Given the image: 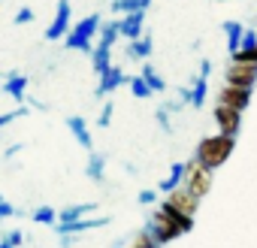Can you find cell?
Returning a JSON list of instances; mask_svg holds the SVG:
<instances>
[{"mask_svg": "<svg viewBox=\"0 0 257 248\" xmlns=\"http://www.w3.org/2000/svg\"><path fill=\"white\" fill-rule=\"evenodd\" d=\"M127 88H131V94H134L137 100H149V97L155 94V91L146 85V79H143V76H131V79H127Z\"/></svg>", "mask_w": 257, "mask_h": 248, "instance_id": "26", "label": "cell"}, {"mask_svg": "<svg viewBox=\"0 0 257 248\" xmlns=\"http://www.w3.org/2000/svg\"><path fill=\"white\" fill-rule=\"evenodd\" d=\"M152 0H112V13L118 16H127V13H137V10H146L149 13Z\"/></svg>", "mask_w": 257, "mask_h": 248, "instance_id": "25", "label": "cell"}, {"mask_svg": "<svg viewBox=\"0 0 257 248\" xmlns=\"http://www.w3.org/2000/svg\"><path fill=\"white\" fill-rule=\"evenodd\" d=\"M0 239H7L13 248H22V242H25V233H22V230H10V233H4Z\"/></svg>", "mask_w": 257, "mask_h": 248, "instance_id": "36", "label": "cell"}, {"mask_svg": "<svg viewBox=\"0 0 257 248\" xmlns=\"http://www.w3.org/2000/svg\"><path fill=\"white\" fill-rule=\"evenodd\" d=\"M28 103H31L34 109H40V112H49V106H46V103H40V100H28Z\"/></svg>", "mask_w": 257, "mask_h": 248, "instance_id": "40", "label": "cell"}, {"mask_svg": "<svg viewBox=\"0 0 257 248\" xmlns=\"http://www.w3.org/2000/svg\"><path fill=\"white\" fill-rule=\"evenodd\" d=\"M155 121H158V128H161L164 134H170V131H173V124H170V112H167V106H158V112H155Z\"/></svg>", "mask_w": 257, "mask_h": 248, "instance_id": "31", "label": "cell"}, {"mask_svg": "<svg viewBox=\"0 0 257 248\" xmlns=\"http://www.w3.org/2000/svg\"><path fill=\"white\" fill-rule=\"evenodd\" d=\"M152 49H155V37L146 31L140 40L127 43V49H124V58H131V61H137V64H146V61L152 58Z\"/></svg>", "mask_w": 257, "mask_h": 248, "instance_id": "13", "label": "cell"}, {"mask_svg": "<svg viewBox=\"0 0 257 248\" xmlns=\"http://www.w3.org/2000/svg\"><path fill=\"white\" fill-rule=\"evenodd\" d=\"M206 94H209V79L197 73V76H194V85H191V106L200 109V106L206 103Z\"/></svg>", "mask_w": 257, "mask_h": 248, "instance_id": "23", "label": "cell"}, {"mask_svg": "<svg viewBox=\"0 0 257 248\" xmlns=\"http://www.w3.org/2000/svg\"><path fill=\"white\" fill-rule=\"evenodd\" d=\"M100 25H103L100 13H91V16H85L82 22H76V25L70 28V34L64 37V46H67L70 52H85V55H91V52H94L91 40L100 34Z\"/></svg>", "mask_w": 257, "mask_h": 248, "instance_id": "2", "label": "cell"}, {"mask_svg": "<svg viewBox=\"0 0 257 248\" xmlns=\"http://www.w3.org/2000/svg\"><path fill=\"white\" fill-rule=\"evenodd\" d=\"M109 221L112 218H106V215H100V218H82V221H70V224H55L52 230L58 233V236H82V233H88V230H94V227H109Z\"/></svg>", "mask_w": 257, "mask_h": 248, "instance_id": "10", "label": "cell"}, {"mask_svg": "<svg viewBox=\"0 0 257 248\" xmlns=\"http://www.w3.org/2000/svg\"><path fill=\"white\" fill-rule=\"evenodd\" d=\"M85 176H88L91 182L103 185V182H106V155L91 152V155H88V164H85Z\"/></svg>", "mask_w": 257, "mask_h": 248, "instance_id": "17", "label": "cell"}, {"mask_svg": "<svg viewBox=\"0 0 257 248\" xmlns=\"http://www.w3.org/2000/svg\"><path fill=\"white\" fill-rule=\"evenodd\" d=\"M200 76H206V79L212 76V61L209 58H200Z\"/></svg>", "mask_w": 257, "mask_h": 248, "instance_id": "39", "label": "cell"}, {"mask_svg": "<svg viewBox=\"0 0 257 248\" xmlns=\"http://www.w3.org/2000/svg\"><path fill=\"white\" fill-rule=\"evenodd\" d=\"M4 94H10L19 106H28V76L19 70H10L4 82Z\"/></svg>", "mask_w": 257, "mask_h": 248, "instance_id": "12", "label": "cell"}, {"mask_svg": "<svg viewBox=\"0 0 257 248\" xmlns=\"http://www.w3.org/2000/svg\"><path fill=\"white\" fill-rule=\"evenodd\" d=\"M182 182H185V164H182V161H176V164L170 167V176L158 182V191H161V194H170V191L182 188Z\"/></svg>", "mask_w": 257, "mask_h": 248, "instance_id": "19", "label": "cell"}, {"mask_svg": "<svg viewBox=\"0 0 257 248\" xmlns=\"http://www.w3.org/2000/svg\"><path fill=\"white\" fill-rule=\"evenodd\" d=\"M13 215H19V209H16L4 194H0V221H4V218H13Z\"/></svg>", "mask_w": 257, "mask_h": 248, "instance_id": "33", "label": "cell"}, {"mask_svg": "<svg viewBox=\"0 0 257 248\" xmlns=\"http://www.w3.org/2000/svg\"><path fill=\"white\" fill-rule=\"evenodd\" d=\"M112 115H115V103L106 100V103L100 106V115H97V128H109V124H112Z\"/></svg>", "mask_w": 257, "mask_h": 248, "instance_id": "29", "label": "cell"}, {"mask_svg": "<svg viewBox=\"0 0 257 248\" xmlns=\"http://www.w3.org/2000/svg\"><path fill=\"white\" fill-rule=\"evenodd\" d=\"M212 118H215V124H218V134L233 137V140L239 137V131H242V112H236V109H230V106H218V103H215Z\"/></svg>", "mask_w": 257, "mask_h": 248, "instance_id": "6", "label": "cell"}, {"mask_svg": "<svg viewBox=\"0 0 257 248\" xmlns=\"http://www.w3.org/2000/svg\"><path fill=\"white\" fill-rule=\"evenodd\" d=\"M230 61H242V64H257V46H254L251 52H236V55H230Z\"/></svg>", "mask_w": 257, "mask_h": 248, "instance_id": "35", "label": "cell"}, {"mask_svg": "<svg viewBox=\"0 0 257 248\" xmlns=\"http://www.w3.org/2000/svg\"><path fill=\"white\" fill-rule=\"evenodd\" d=\"M254 46H257V31H254V28H251V31L245 28V34H242V43H239V52H251Z\"/></svg>", "mask_w": 257, "mask_h": 248, "instance_id": "32", "label": "cell"}, {"mask_svg": "<svg viewBox=\"0 0 257 248\" xmlns=\"http://www.w3.org/2000/svg\"><path fill=\"white\" fill-rule=\"evenodd\" d=\"M91 212H97V203H73V206H64V209L58 212V224L82 221V218H88Z\"/></svg>", "mask_w": 257, "mask_h": 248, "instance_id": "16", "label": "cell"}, {"mask_svg": "<svg viewBox=\"0 0 257 248\" xmlns=\"http://www.w3.org/2000/svg\"><path fill=\"white\" fill-rule=\"evenodd\" d=\"M233 149H236V140H233V137L212 134V137H203V140L197 143V149H194V161H197L200 167H206V170L215 173L218 167L227 164V158L233 155Z\"/></svg>", "mask_w": 257, "mask_h": 248, "instance_id": "1", "label": "cell"}, {"mask_svg": "<svg viewBox=\"0 0 257 248\" xmlns=\"http://www.w3.org/2000/svg\"><path fill=\"white\" fill-rule=\"evenodd\" d=\"M127 79H131V76H127L118 64H112L103 76H100V82H97V88H94V97L97 100H103V97H109L115 88H121V85H127Z\"/></svg>", "mask_w": 257, "mask_h": 248, "instance_id": "9", "label": "cell"}, {"mask_svg": "<svg viewBox=\"0 0 257 248\" xmlns=\"http://www.w3.org/2000/svg\"><path fill=\"white\" fill-rule=\"evenodd\" d=\"M121 40V28H118V19L115 22H106V25H100V46H106V49H112L115 43Z\"/></svg>", "mask_w": 257, "mask_h": 248, "instance_id": "24", "label": "cell"}, {"mask_svg": "<svg viewBox=\"0 0 257 248\" xmlns=\"http://www.w3.org/2000/svg\"><path fill=\"white\" fill-rule=\"evenodd\" d=\"M167 203L170 206H176L179 212H185V215H197V209H200V200L191 194V191H185V188H176V191H170L167 194Z\"/></svg>", "mask_w": 257, "mask_h": 248, "instance_id": "15", "label": "cell"}, {"mask_svg": "<svg viewBox=\"0 0 257 248\" xmlns=\"http://www.w3.org/2000/svg\"><path fill=\"white\" fill-rule=\"evenodd\" d=\"M31 112V106H16L13 112H0V131H4V128H10V124L13 121H19V118H25Z\"/></svg>", "mask_w": 257, "mask_h": 248, "instance_id": "28", "label": "cell"}, {"mask_svg": "<svg viewBox=\"0 0 257 248\" xmlns=\"http://www.w3.org/2000/svg\"><path fill=\"white\" fill-rule=\"evenodd\" d=\"M221 31L227 34V55H236V52H239V43H242V34H245L242 22H236V19H227V22L221 25Z\"/></svg>", "mask_w": 257, "mask_h": 248, "instance_id": "18", "label": "cell"}, {"mask_svg": "<svg viewBox=\"0 0 257 248\" xmlns=\"http://www.w3.org/2000/svg\"><path fill=\"white\" fill-rule=\"evenodd\" d=\"M254 31H257V16H254Z\"/></svg>", "mask_w": 257, "mask_h": 248, "instance_id": "42", "label": "cell"}, {"mask_svg": "<svg viewBox=\"0 0 257 248\" xmlns=\"http://www.w3.org/2000/svg\"><path fill=\"white\" fill-rule=\"evenodd\" d=\"M224 85H236V88L254 91V85H257V64L227 61V67H224Z\"/></svg>", "mask_w": 257, "mask_h": 248, "instance_id": "5", "label": "cell"}, {"mask_svg": "<svg viewBox=\"0 0 257 248\" xmlns=\"http://www.w3.org/2000/svg\"><path fill=\"white\" fill-rule=\"evenodd\" d=\"M31 218H34V224H49V227L58 224V212H55L52 206H37V209L31 212Z\"/></svg>", "mask_w": 257, "mask_h": 248, "instance_id": "27", "label": "cell"}, {"mask_svg": "<svg viewBox=\"0 0 257 248\" xmlns=\"http://www.w3.org/2000/svg\"><path fill=\"white\" fill-rule=\"evenodd\" d=\"M34 16H37V13H34L31 7H22V10L16 13V19H13V22H16V25H31V22H34Z\"/></svg>", "mask_w": 257, "mask_h": 248, "instance_id": "34", "label": "cell"}, {"mask_svg": "<svg viewBox=\"0 0 257 248\" xmlns=\"http://www.w3.org/2000/svg\"><path fill=\"white\" fill-rule=\"evenodd\" d=\"M91 67H94V73H97V76H103V73L112 67V49H106V46H100V43H97V49L91 52Z\"/></svg>", "mask_w": 257, "mask_h": 248, "instance_id": "21", "label": "cell"}, {"mask_svg": "<svg viewBox=\"0 0 257 248\" xmlns=\"http://www.w3.org/2000/svg\"><path fill=\"white\" fill-rule=\"evenodd\" d=\"M70 7H73V0H58V13H55L52 25L46 28V40H49V43L64 40V37L70 34V13H73Z\"/></svg>", "mask_w": 257, "mask_h": 248, "instance_id": "8", "label": "cell"}, {"mask_svg": "<svg viewBox=\"0 0 257 248\" xmlns=\"http://www.w3.org/2000/svg\"><path fill=\"white\" fill-rule=\"evenodd\" d=\"M118 28H121V37L127 43H134L146 34V10H137V13H127L118 19Z\"/></svg>", "mask_w": 257, "mask_h": 248, "instance_id": "11", "label": "cell"}, {"mask_svg": "<svg viewBox=\"0 0 257 248\" xmlns=\"http://www.w3.org/2000/svg\"><path fill=\"white\" fill-rule=\"evenodd\" d=\"M19 152H25V143H13V146H10V149L4 152V158H7V161H13V158H16Z\"/></svg>", "mask_w": 257, "mask_h": 248, "instance_id": "38", "label": "cell"}, {"mask_svg": "<svg viewBox=\"0 0 257 248\" xmlns=\"http://www.w3.org/2000/svg\"><path fill=\"white\" fill-rule=\"evenodd\" d=\"M212 170H206V167H200L194 158H188L185 161V182H182V188L185 191H191L197 200H203L206 194H209V188H212Z\"/></svg>", "mask_w": 257, "mask_h": 248, "instance_id": "3", "label": "cell"}, {"mask_svg": "<svg viewBox=\"0 0 257 248\" xmlns=\"http://www.w3.org/2000/svg\"><path fill=\"white\" fill-rule=\"evenodd\" d=\"M140 76L146 79V85H149L155 94H164V91H167V82L161 79V73L155 70V64H149V61H146V64H143V70H140Z\"/></svg>", "mask_w": 257, "mask_h": 248, "instance_id": "22", "label": "cell"}, {"mask_svg": "<svg viewBox=\"0 0 257 248\" xmlns=\"http://www.w3.org/2000/svg\"><path fill=\"white\" fill-rule=\"evenodd\" d=\"M215 103L218 106H230L236 112H245L248 103H251V91L248 88H236V85H221L218 94H215Z\"/></svg>", "mask_w": 257, "mask_h": 248, "instance_id": "7", "label": "cell"}, {"mask_svg": "<svg viewBox=\"0 0 257 248\" xmlns=\"http://www.w3.org/2000/svg\"><path fill=\"white\" fill-rule=\"evenodd\" d=\"M137 200H140V206H152V203L158 200V191H155V188H143Z\"/></svg>", "mask_w": 257, "mask_h": 248, "instance_id": "37", "label": "cell"}, {"mask_svg": "<svg viewBox=\"0 0 257 248\" xmlns=\"http://www.w3.org/2000/svg\"><path fill=\"white\" fill-rule=\"evenodd\" d=\"M143 230H146V233L155 239V245H158V248H164V245L176 242L179 236H185V233H182V230H179V227H176V224H173V221H170L164 212H161V209H158V212L149 218V224H146Z\"/></svg>", "mask_w": 257, "mask_h": 248, "instance_id": "4", "label": "cell"}, {"mask_svg": "<svg viewBox=\"0 0 257 248\" xmlns=\"http://www.w3.org/2000/svg\"><path fill=\"white\" fill-rule=\"evenodd\" d=\"M67 128H70L73 140L91 155V152H94V137H91V131H88V121H85L82 115H70V118H67Z\"/></svg>", "mask_w": 257, "mask_h": 248, "instance_id": "14", "label": "cell"}, {"mask_svg": "<svg viewBox=\"0 0 257 248\" xmlns=\"http://www.w3.org/2000/svg\"><path fill=\"white\" fill-rule=\"evenodd\" d=\"M127 248H158V245H155V239H152V236H149L146 230H140V233L134 236V242L127 245Z\"/></svg>", "mask_w": 257, "mask_h": 248, "instance_id": "30", "label": "cell"}, {"mask_svg": "<svg viewBox=\"0 0 257 248\" xmlns=\"http://www.w3.org/2000/svg\"><path fill=\"white\" fill-rule=\"evenodd\" d=\"M161 212H164V215H167L179 230H182V233H191V230H194V218H191V215H185V212H179V209H176V206H170L167 200L161 203Z\"/></svg>", "mask_w": 257, "mask_h": 248, "instance_id": "20", "label": "cell"}, {"mask_svg": "<svg viewBox=\"0 0 257 248\" xmlns=\"http://www.w3.org/2000/svg\"><path fill=\"white\" fill-rule=\"evenodd\" d=\"M0 248H13V245H10V242H7V239H0Z\"/></svg>", "mask_w": 257, "mask_h": 248, "instance_id": "41", "label": "cell"}]
</instances>
